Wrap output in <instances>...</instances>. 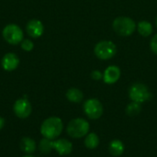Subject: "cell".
<instances>
[{
	"mask_svg": "<svg viewBox=\"0 0 157 157\" xmlns=\"http://www.w3.org/2000/svg\"><path fill=\"white\" fill-rule=\"evenodd\" d=\"M63 129V121L58 117H51L43 121L40 127V133L49 140H55L62 133Z\"/></svg>",
	"mask_w": 157,
	"mask_h": 157,
	"instance_id": "cell-1",
	"label": "cell"
},
{
	"mask_svg": "<svg viewBox=\"0 0 157 157\" xmlns=\"http://www.w3.org/2000/svg\"><path fill=\"white\" fill-rule=\"evenodd\" d=\"M114 31L121 37H129L133 34L137 26L134 20L128 17H118L113 20Z\"/></svg>",
	"mask_w": 157,
	"mask_h": 157,
	"instance_id": "cell-2",
	"label": "cell"
},
{
	"mask_svg": "<svg viewBox=\"0 0 157 157\" xmlns=\"http://www.w3.org/2000/svg\"><path fill=\"white\" fill-rule=\"evenodd\" d=\"M90 125L87 121L82 118H76L72 120L66 128L67 133L69 136L75 139H79L84 136H86L89 132Z\"/></svg>",
	"mask_w": 157,
	"mask_h": 157,
	"instance_id": "cell-3",
	"label": "cell"
},
{
	"mask_svg": "<svg viewBox=\"0 0 157 157\" xmlns=\"http://www.w3.org/2000/svg\"><path fill=\"white\" fill-rule=\"evenodd\" d=\"M129 98L132 101L138 103H144L152 98V93L150 92L148 86L143 83L132 84L128 91Z\"/></svg>",
	"mask_w": 157,
	"mask_h": 157,
	"instance_id": "cell-4",
	"label": "cell"
},
{
	"mask_svg": "<svg viewBox=\"0 0 157 157\" xmlns=\"http://www.w3.org/2000/svg\"><path fill=\"white\" fill-rule=\"evenodd\" d=\"M95 55L103 61L110 60L117 53V47L111 40H101L94 48Z\"/></svg>",
	"mask_w": 157,
	"mask_h": 157,
	"instance_id": "cell-5",
	"label": "cell"
},
{
	"mask_svg": "<svg viewBox=\"0 0 157 157\" xmlns=\"http://www.w3.org/2000/svg\"><path fill=\"white\" fill-rule=\"evenodd\" d=\"M2 35L4 40L12 45L19 44L23 40V31L19 26L16 24H8L6 25L2 31Z\"/></svg>",
	"mask_w": 157,
	"mask_h": 157,
	"instance_id": "cell-6",
	"label": "cell"
},
{
	"mask_svg": "<svg viewBox=\"0 0 157 157\" xmlns=\"http://www.w3.org/2000/svg\"><path fill=\"white\" fill-rule=\"evenodd\" d=\"M84 112L90 120L99 119L104 112L103 105L97 98H89L85 101L83 106Z\"/></svg>",
	"mask_w": 157,
	"mask_h": 157,
	"instance_id": "cell-7",
	"label": "cell"
},
{
	"mask_svg": "<svg viewBox=\"0 0 157 157\" xmlns=\"http://www.w3.org/2000/svg\"><path fill=\"white\" fill-rule=\"evenodd\" d=\"M13 109L18 118L26 119L31 113V105L26 98H19L15 102Z\"/></svg>",
	"mask_w": 157,
	"mask_h": 157,
	"instance_id": "cell-8",
	"label": "cell"
},
{
	"mask_svg": "<svg viewBox=\"0 0 157 157\" xmlns=\"http://www.w3.org/2000/svg\"><path fill=\"white\" fill-rule=\"evenodd\" d=\"M121 69L117 65H109L103 73V81L108 85H113L117 83L121 78Z\"/></svg>",
	"mask_w": 157,
	"mask_h": 157,
	"instance_id": "cell-9",
	"label": "cell"
},
{
	"mask_svg": "<svg viewBox=\"0 0 157 157\" xmlns=\"http://www.w3.org/2000/svg\"><path fill=\"white\" fill-rule=\"evenodd\" d=\"M1 64L4 70L8 71V72L14 71L17 68L19 64V58L16 53L8 52L3 56Z\"/></svg>",
	"mask_w": 157,
	"mask_h": 157,
	"instance_id": "cell-10",
	"label": "cell"
},
{
	"mask_svg": "<svg viewBox=\"0 0 157 157\" xmlns=\"http://www.w3.org/2000/svg\"><path fill=\"white\" fill-rule=\"evenodd\" d=\"M27 33L32 38H40L44 32V26L39 19H31L26 26Z\"/></svg>",
	"mask_w": 157,
	"mask_h": 157,
	"instance_id": "cell-11",
	"label": "cell"
},
{
	"mask_svg": "<svg viewBox=\"0 0 157 157\" xmlns=\"http://www.w3.org/2000/svg\"><path fill=\"white\" fill-rule=\"evenodd\" d=\"M52 149H54L60 155H67L73 151V144L66 139L52 140Z\"/></svg>",
	"mask_w": 157,
	"mask_h": 157,
	"instance_id": "cell-12",
	"label": "cell"
},
{
	"mask_svg": "<svg viewBox=\"0 0 157 157\" xmlns=\"http://www.w3.org/2000/svg\"><path fill=\"white\" fill-rule=\"evenodd\" d=\"M109 151L112 156H121L125 151L124 144L121 140H118V139L112 140L109 144Z\"/></svg>",
	"mask_w": 157,
	"mask_h": 157,
	"instance_id": "cell-13",
	"label": "cell"
},
{
	"mask_svg": "<svg viewBox=\"0 0 157 157\" xmlns=\"http://www.w3.org/2000/svg\"><path fill=\"white\" fill-rule=\"evenodd\" d=\"M66 98L73 103H80L83 98H84V94L83 92L75 87L69 88L66 92Z\"/></svg>",
	"mask_w": 157,
	"mask_h": 157,
	"instance_id": "cell-14",
	"label": "cell"
},
{
	"mask_svg": "<svg viewBox=\"0 0 157 157\" xmlns=\"http://www.w3.org/2000/svg\"><path fill=\"white\" fill-rule=\"evenodd\" d=\"M137 30L143 37H149L153 33V26L146 20H142L137 25Z\"/></svg>",
	"mask_w": 157,
	"mask_h": 157,
	"instance_id": "cell-15",
	"label": "cell"
},
{
	"mask_svg": "<svg viewBox=\"0 0 157 157\" xmlns=\"http://www.w3.org/2000/svg\"><path fill=\"white\" fill-rule=\"evenodd\" d=\"M20 148L26 154H32L36 149V144L32 139L25 137L20 142Z\"/></svg>",
	"mask_w": 157,
	"mask_h": 157,
	"instance_id": "cell-16",
	"label": "cell"
},
{
	"mask_svg": "<svg viewBox=\"0 0 157 157\" xmlns=\"http://www.w3.org/2000/svg\"><path fill=\"white\" fill-rule=\"evenodd\" d=\"M99 144V138L95 132H90L86 136L85 139V145L86 148L90 150L96 149Z\"/></svg>",
	"mask_w": 157,
	"mask_h": 157,
	"instance_id": "cell-17",
	"label": "cell"
},
{
	"mask_svg": "<svg viewBox=\"0 0 157 157\" xmlns=\"http://www.w3.org/2000/svg\"><path fill=\"white\" fill-rule=\"evenodd\" d=\"M142 111V104L138 103V102H131L130 104L127 105L126 109H125V112L128 116L130 117H133L138 115L140 112Z\"/></svg>",
	"mask_w": 157,
	"mask_h": 157,
	"instance_id": "cell-18",
	"label": "cell"
},
{
	"mask_svg": "<svg viewBox=\"0 0 157 157\" xmlns=\"http://www.w3.org/2000/svg\"><path fill=\"white\" fill-rule=\"evenodd\" d=\"M39 149L42 154H50L52 150V140H49L46 138H43L39 144Z\"/></svg>",
	"mask_w": 157,
	"mask_h": 157,
	"instance_id": "cell-19",
	"label": "cell"
},
{
	"mask_svg": "<svg viewBox=\"0 0 157 157\" xmlns=\"http://www.w3.org/2000/svg\"><path fill=\"white\" fill-rule=\"evenodd\" d=\"M20 43H21L20 45H21L22 50H24L25 52H30V51H32V50H33V48H34V44H33V42H32L30 40H29V39H25V40H23Z\"/></svg>",
	"mask_w": 157,
	"mask_h": 157,
	"instance_id": "cell-20",
	"label": "cell"
},
{
	"mask_svg": "<svg viewBox=\"0 0 157 157\" xmlns=\"http://www.w3.org/2000/svg\"><path fill=\"white\" fill-rule=\"evenodd\" d=\"M150 49L155 54L157 55V34H155L152 38V40L150 41Z\"/></svg>",
	"mask_w": 157,
	"mask_h": 157,
	"instance_id": "cell-21",
	"label": "cell"
},
{
	"mask_svg": "<svg viewBox=\"0 0 157 157\" xmlns=\"http://www.w3.org/2000/svg\"><path fill=\"white\" fill-rule=\"evenodd\" d=\"M91 78L94 79L95 81L101 80V79H103V74L100 71H98V70H94L91 73Z\"/></svg>",
	"mask_w": 157,
	"mask_h": 157,
	"instance_id": "cell-22",
	"label": "cell"
},
{
	"mask_svg": "<svg viewBox=\"0 0 157 157\" xmlns=\"http://www.w3.org/2000/svg\"><path fill=\"white\" fill-rule=\"evenodd\" d=\"M5 126V120L3 118L0 117V130L3 129V127Z\"/></svg>",
	"mask_w": 157,
	"mask_h": 157,
	"instance_id": "cell-23",
	"label": "cell"
},
{
	"mask_svg": "<svg viewBox=\"0 0 157 157\" xmlns=\"http://www.w3.org/2000/svg\"><path fill=\"white\" fill-rule=\"evenodd\" d=\"M24 157H33V156H31V155H26V156H24Z\"/></svg>",
	"mask_w": 157,
	"mask_h": 157,
	"instance_id": "cell-24",
	"label": "cell"
},
{
	"mask_svg": "<svg viewBox=\"0 0 157 157\" xmlns=\"http://www.w3.org/2000/svg\"><path fill=\"white\" fill-rule=\"evenodd\" d=\"M155 22H156V27H157V17H156V21H155Z\"/></svg>",
	"mask_w": 157,
	"mask_h": 157,
	"instance_id": "cell-25",
	"label": "cell"
}]
</instances>
